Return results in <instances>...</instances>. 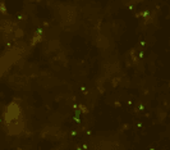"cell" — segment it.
<instances>
[{
	"label": "cell",
	"mask_w": 170,
	"mask_h": 150,
	"mask_svg": "<svg viewBox=\"0 0 170 150\" xmlns=\"http://www.w3.org/2000/svg\"><path fill=\"white\" fill-rule=\"evenodd\" d=\"M41 36H42V31L41 30H39V31H36V32H35V36H33V39H32V45H35V44L36 42H39V41L41 40Z\"/></svg>",
	"instance_id": "cell-1"
},
{
	"label": "cell",
	"mask_w": 170,
	"mask_h": 150,
	"mask_svg": "<svg viewBox=\"0 0 170 150\" xmlns=\"http://www.w3.org/2000/svg\"><path fill=\"white\" fill-rule=\"evenodd\" d=\"M0 10H1V13H3V14L7 13V9H5V7H4V4H3V3L0 4Z\"/></svg>",
	"instance_id": "cell-2"
},
{
	"label": "cell",
	"mask_w": 170,
	"mask_h": 150,
	"mask_svg": "<svg viewBox=\"0 0 170 150\" xmlns=\"http://www.w3.org/2000/svg\"><path fill=\"white\" fill-rule=\"evenodd\" d=\"M79 108L82 109V112H83V113H87V112H88V109H87L86 107H83V105H79Z\"/></svg>",
	"instance_id": "cell-3"
}]
</instances>
